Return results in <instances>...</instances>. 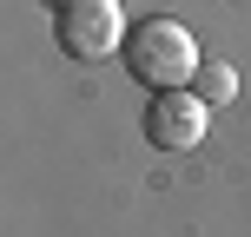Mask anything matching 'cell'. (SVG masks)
Returning a JSON list of instances; mask_svg holds the SVG:
<instances>
[{
  "instance_id": "cell-1",
  "label": "cell",
  "mask_w": 251,
  "mask_h": 237,
  "mask_svg": "<svg viewBox=\"0 0 251 237\" xmlns=\"http://www.w3.org/2000/svg\"><path fill=\"white\" fill-rule=\"evenodd\" d=\"M119 60H126V73H132L146 92H178V86H199L205 53H199V33H192L185 20H172V13H146V20H132Z\"/></svg>"
},
{
  "instance_id": "cell-2",
  "label": "cell",
  "mask_w": 251,
  "mask_h": 237,
  "mask_svg": "<svg viewBox=\"0 0 251 237\" xmlns=\"http://www.w3.org/2000/svg\"><path fill=\"white\" fill-rule=\"evenodd\" d=\"M126 33L132 26H126L119 0H60L53 7V46L66 60H79V66H100L106 53H119Z\"/></svg>"
},
{
  "instance_id": "cell-3",
  "label": "cell",
  "mask_w": 251,
  "mask_h": 237,
  "mask_svg": "<svg viewBox=\"0 0 251 237\" xmlns=\"http://www.w3.org/2000/svg\"><path fill=\"white\" fill-rule=\"evenodd\" d=\"M139 125H146V145H159V151H192V145H205V132H212V106L199 99V86L152 92L146 112H139Z\"/></svg>"
},
{
  "instance_id": "cell-4",
  "label": "cell",
  "mask_w": 251,
  "mask_h": 237,
  "mask_svg": "<svg viewBox=\"0 0 251 237\" xmlns=\"http://www.w3.org/2000/svg\"><path fill=\"white\" fill-rule=\"evenodd\" d=\"M231 92H238V73H231L225 60H205V66H199V99H205V106H225Z\"/></svg>"
},
{
  "instance_id": "cell-5",
  "label": "cell",
  "mask_w": 251,
  "mask_h": 237,
  "mask_svg": "<svg viewBox=\"0 0 251 237\" xmlns=\"http://www.w3.org/2000/svg\"><path fill=\"white\" fill-rule=\"evenodd\" d=\"M47 7H60V0H47Z\"/></svg>"
}]
</instances>
